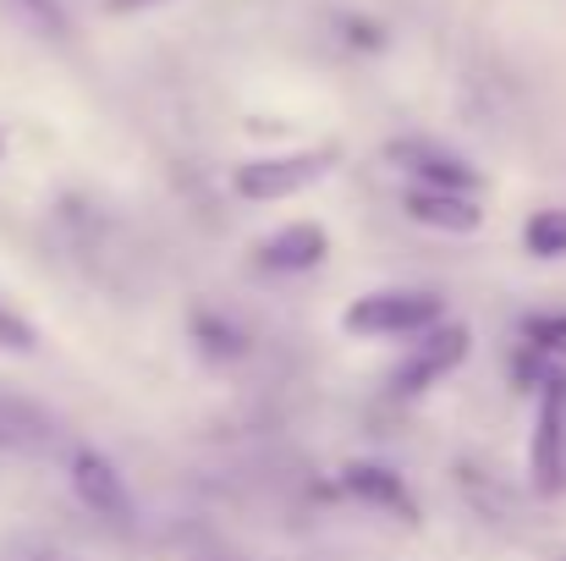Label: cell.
Returning a JSON list of instances; mask_svg holds the SVG:
<instances>
[{"label":"cell","mask_w":566,"mask_h":561,"mask_svg":"<svg viewBox=\"0 0 566 561\" xmlns=\"http://www.w3.org/2000/svg\"><path fill=\"white\" fill-rule=\"evenodd\" d=\"M446 320V303L434 292H369L342 314L347 336H423Z\"/></svg>","instance_id":"cell-1"},{"label":"cell","mask_w":566,"mask_h":561,"mask_svg":"<svg viewBox=\"0 0 566 561\" xmlns=\"http://www.w3.org/2000/svg\"><path fill=\"white\" fill-rule=\"evenodd\" d=\"M336 166V149H297V155H264V160H242L231 172L237 198L248 204H275V198H292L303 187L325 183Z\"/></svg>","instance_id":"cell-2"},{"label":"cell","mask_w":566,"mask_h":561,"mask_svg":"<svg viewBox=\"0 0 566 561\" xmlns=\"http://www.w3.org/2000/svg\"><path fill=\"white\" fill-rule=\"evenodd\" d=\"M528 479L539 496L566 490V374L551 370L539 385V413H534V440H528Z\"/></svg>","instance_id":"cell-3"},{"label":"cell","mask_w":566,"mask_h":561,"mask_svg":"<svg viewBox=\"0 0 566 561\" xmlns=\"http://www.w3.org/2000/svg\"><path fill=\"white\" fill-rule=\"evenodd\" d=\"M468 342H473V331L457 325V320H440L434 331H423V342H412V353L390 370V396H418L434 380H446L468 359Z\"/></svg>","instance_id":"cell-4"},{"label":"cell","mask_w":566,"mask_h":561,"mask_svg":"<svg viewBox=\"0 0 566 561\" xmlns=\"http://www.w3.org/2000/svg\"><path fill=\"white\" fill-rule=\"evenodd\" d=\"M72 490H77V501H83L99 523H111V529H127V523H133V496H127L116 463L99 457L94 446H83V451L72 457Z\"/></svg>","instance_id":"cell-5"},{"label":"cell","mask_w":566,"mask_h":561,"mask_svg":"<svg viewBox=\"0 0 566 561\" xmlns=\"http://www.w3.org/2000/svg\"><path fill=\"white\" fill-rule=\"evenodd\" d=\"M385 160L401 166L407 177H418V187H446V193H473L479 187V172L462 155H451L429 138H396V144H385Z\"/></svg>","instance_id":"cell-6"},{"label":"cell","mask_w":566,"mask_h":561,"mask_svg":"<svg viewBox=\"0 0 566 561\" xmlns=\"http://www.w3.org/2000/svg\"><path fill=\"white\" fill-rule=\"evenodd\" d=\"M331 253V231L319 220H292L286 231H275L264 248H259V264L275 270V276H297V270H314L325 264Z\"/></svg>","instance_id":"cell-7"},{"label":"cell","mask_w":566,"mask_h":561,"mask_svg":"<svg viewBox=\"0 0 566 561\" xmlns=\"http://www.w3.org/2000/svg\"><path fill=\"white\" fill-rule=\"evenodd\" d=\"M401 209L418 220V226H434V231H457V237H468V231H479L484 226V209L473 204V193H446V187H412L407 198H401Z\"/></svg>","instance_id":"cell-8"},{"label":"cell","mask_w":566,"mask_h":561,"mask_svg":"<svg viewBox=\"0 0 566 561\" xmlns=\"http://www.w3.org/2000/svg\"><path fill=\"white\" fill-rule=\"evenodd\" d=\"M61 440V424L39 407V402H28V396H11V391H0V451H50Z\"/></svg>","instance_id":"cell-9"},{"label":"cell","mask_w":566,"mask_h":561,"mask_svg":"<svg viewBox=\"0 0 566 561\" xmlns=\"http://www.w3.org/2000/svg\"><path fill=\"white\" fill-rule=\"evenodd\" d=\"M342 485H347L358 501L379 507V512H396L401 523H418V501H412V490L401 485V474H390V468H379V463H353V468L342 474Z\"/></svg>","instance_id":"cell-10"},{"label":"cell","mask_w":566,"mask_h":561,"mask_svg":"<svg viewBox=\"0 0 566 561\" xmlns=\"http://www.w3.org/2000/svg\"><path fill=\"white\" fill-rule=\"evenodd\" d=\"M523 242L534 259H562L566 253V209H539L528 226H523Z\"/></svg>","instance_id":"cell-11"},{"label":"cell","mask_w":566,"mask_h":561,"mask_svg":"<svg viewBox=\"0 0 566 561\" xmlns=\"http://www.w3.org/2000/svg\"><path fill=\"white\" fill-rule=\"evenodd\" d=\"M192 336H198V353L203 359H237L242 353V331L237 325H226L220 314H192Z\"/></svg>","instance_id":"cell-12"},{"label":"cell","mask_w":566,"mask_h":561,"mask_svg":"<svg viewBox=\"0 0 566 561\" xmlns=\"http://www.w3.org/2000/svg\"><path fill=\"white\" fill-rule=\"evenodd\" d=\"M523 342L539 347V353H566V314H528Z\"/></svg>","instance_id":"cell-13"},{"label":"cell","mask_w":566,"mask_h":561,"mask_svg":"<svg viewBox=\"0 0 566 561\" xmlns=\"http://www.w3.org/2000/svg\"><path fill=\"white\" fill-rule=\"evenodd\" d=\"M11 6H17L33 28H44V33H55V39L66 33V6H61V0H11Z\"/></svg>","instance_id":"cell-14"},{"label":"cell","mask_w":566,"mask_h":561,"mask_svg":"<svg viewBox=\"0 0 566 561\" xmlns=\"http://www.w3.org/2000/svg\"><path fill=\"white\" fill-rule=\"evenodd\" d=\"M0 347L6 353H33V325L11 309H0Z\"/></svg>","instance_id":"cell-15"},{"label":"cell","mask_w":566,"mask_h":561,"mask_svg":"<svg viewBox=\"0 0 566 561\" xmlns=\"http://www.w3.org/2000/svg\"><path fill=\"white\" fill-rule=\"evenodd\" d=\"M347 39L364 44V50H379V44H385V28L369 22V17H347Z\"/></svg>","instance_id":"cell-16"},{"label":"cell","mask_w":566,"mask_h":561,"mask_svg":"<svg viewBox=\"0 0 566 561\" xmlns=\"http://www.w3.org/2000/svg\"><path fill=\"white\" fill-rule=\"evenodd\" d=\"M149 6H160V0H105L111 17H133V11H149Z\"/></svg>","instance_id":"cell-17"},{"label":"cell","mask_w":566,"mask_h":561,"mask_svg":"<svg viewBox=\"0 0 566 561\" xmlns=\"http://www.w3.org/2000/svg\"><path fill=\"white\" fill-rule=\"evenodd\" d=\"M0 149H6V138H0Z\"/></svg>","instance_id":"cell-18"}]
</instances>
